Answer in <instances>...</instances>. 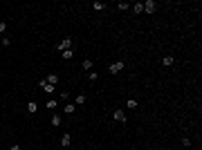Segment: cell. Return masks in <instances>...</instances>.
<instances>
[{"label": "cell", "instance_id": "obj_4", "mask_svg": "<svg viewBox=\"0 0 202 150\" xmlns=\"http://www.w3.org/2000/svg\"><path fill=\"white\" fill-rule=\"evenodd\" d=\"M112 117H115V121H119V123H126V112L124 110H115Z\"/></svg>", "mask_w": 202, "mask_h": 150}, {"label": "cell", "instance_id": "obj_9", "mask_svg": "<svg viewBox=\"0 0 202 150\" xmlns=\"http://www.w3.org/2000/svg\"><path fill=\"white\" fill-rule=\"evenodd\" d=\"M63 110H65V114H74V112H76V105H74V103H65V108H63Z\"/></svg>", "mask_w": 202, "mask_h": 150}, {"label": "cell", "instance_id": "obj_14", "mask_svg": "<svg viewBox=\"0 0 202 150\" xmlns=\"http://www.w3.org/2000/svg\"><path fill=\"white\" fill-rule=\"evenodd\" d=\"M0 45H2V47H9L11 45V38H9V36H2V38H0Z\"/></svg>", "mask_w": 202, "mask_h": 150}, {"label": "cell", "instance_id": "obj_15", "mask_svg": "<svg viewBox=\"0 0 202 150\" xmlns=\"http://www.w3.org/2000/svg\"><path fill=\"white\" fill-rule=\"evenodd\" d=\"M61 54H63V58H72V54H74V47H72V50H65V52H61Z\"/></svg>", "mask_w": 202, "mask_h": 150}, {"label": "cell", "instance_id": "obj_19", "mask_svg": "<svg viewBox=\"0 0 202 150\" xmlns=\"http://www.w3.org/2000/svg\"><path fill=\"white\" fill-rule=\"evenodd\" d=\"M83 103H86V94H79L76 96V105H83Z\"/></svg>", "mask_w": 202, "mask_h": 150}, {"label": "cell", "instance_id": "obj_8", "mask_svg": "<svg viewBox=\"0 0 202 150\" xmlns=\"http://www.w3.org/2000/svg\"><path fill=\"white\" fill-rule=\"evenodd\" d=\"M173 63H175V58H173V56H164V58H162V65H164V67H171Z\"/></svg>", "mask_w": 202, "mask_h": 150}, {"label": "cell", "instance_id": "obj_22", "mask_svg": "<svg viewBox=\"0 0 202 150\" xmlns=\"http://www.w3.org/2000/svg\"><path fill=\"white\" fill-rule=\"evenodd\" d=\"M5 31H7V25H5V23H0V34H5Z\"/></svg>", "mask_w": 202, "mask_h": 150}, {"label": "cell", "instance_id": "obj_6", "mask_svg": "<svg viewBox=\"0 0 202 150\" xmlns=\"http://www.w3.org/2000/svg\"><path fill=\"white\" fill-rule=\"evenodd\" d=\"M70 143H72V137H70V135H67V132H65V135L61 137V146H63V148H67V146H70Z\"/></svg>", "mask_w": 202, "mask_h": 150}, {"label": "cell", "instance_id": "obj_7", "mask_svg": "<svg viewBox=\"0 0 202 150\" xmlns=\"http://www.w3.org/2000/svg\"><path fill=\"white\" fill-rule=\"evenodd\" d=\"M45 83L56 85V83H59V76H56V74H47V76H45Z\"/></svg>", "mask_w": 202, "mask_h": 150}, {"label": "cell", "instance_id": "obj_17", "mask_svg": "<svg viewBox=\"0 0 202 150\" xmlns=\"http://www.w3.org/2000/svg\"><path fill=\"white\" fill-rule=\"evenodd\" d=\"M117 9H119V11H126V9H130V5H128V2H119Z\"/></svg>", "mask_w": 202, "mask_h": 150}, {"label": "cell", "instance_id": "obj_2", "mask_svg": "<svg viewBox=\"0 0 202 150\" xmlns=\"http://www.w3.org/2000/svg\"><path fill=\"white\" fill-rule=\"evenodd\" d=\"M141 5H144V11H146V14H155L157 11V2L155 0H146V2H141Z\"/></svg>", "mask_w": 202, "mask_h": 150}, {"label": "cell", "instance_id": "obj_13", "mask_svg": "<svg viewBox=\"0 0 202 150\" xmlns=\"http://www.w3.org/2000/svg\"><path fill=\"white\" fill-rule=\"evenodd\" d=\"M61 123H63V119H61L59 114H54V117H52V125H54V128H59Z\"/></svg>", "mask_w": 202, "mask_h": 150}, {"label": "cell", "instance_id": "obj_11", "mask_svg": "<svg viewBox=\"0 0 202 150\" xmlns=\"http://www.w3.org/2000/svg\"><path fill=\"white\" fill-rule=\"evenodd\" d=\"M92 9H94V11H103V9H106V5L97 0V2H92Z\"/></svg>", "mask_w": 202, "mask_h": 150}, {"label": "cell", "instance_id": "obj_16", "mask_svg": "<svg viewBox=\"0 0 202 150\" xmlns=\"http://www.w3.org/2000/svg\"><path fill=\"white\" fill-rule=\"evenodd\" d=\"M47 108H50V110H56V105H59V103H56V99H50V101H47Z\"/></svg>", "mask_w": 202, "mask_h": 150}, {"label": "cell", "instance_id": "obj_21", "mask_svg": "<svg viewBox=\"0 0 202 150\" xmlns=\"http://www.w3.org/2000/svg\"><path fill=\"white\" fill-rule=\"evenodd\" d=\"M182 146H184V148H189V146H191V139H187V137H184V139H182Z\"/></svg>", "mask_w": 202, "mask_h": 150}, {"label": "cell", "instance_id": "obj_18", "mask_svg": "<svg viewBox=\"0 0 202 150\" xmlns=\"http://www.w3.org/2000/svg\"><path fill=\"white\" fill-rule=\"evenodd\" d=\"M81 67H83L86 72H90L92 70V60H83V65H81Z\"/></svg>", "mask_w": 202, "mask_h": 150}, {"label": "cell", "instance_id": "obj_5", "mask_svg": "<svg viewBox=\"0 0 202 150\" xmlns=\"http://www.w3.org/2000/svg\"><path fill=\"white\" fill-rule=\"evenodd\" d=\"M40 87H43V90H45L47 92V94H52V92H54V85H50V83H45V79H40Z\"/></svg>", "mask_w": 202, "mask_h": 150}, {"label": "cell", "instance_id": "obj_10", "mask_svg": "<svg viewBox=\"0 0 202 150\" xmlns=\"http://www.w3.org/2000/svg\"><path fill=\"white\" fill-rule=\"evenodd\" d=\"M130 9L135 11V14H141V11H144V5H141V2H135V5H130Z\"/></svg>", "mask_w": 202, "mask_h": 150}, {"label": "cell", "instance_id": "obj_3", "mask_svg": "<svg viewBox=\"0 0 202 150\" xmlns=\"http://www.w3.org/2000/svg\"><path fill=\"white\" fill-rule=\"evenodd\" d=\"M65 50H72V38H63L56 45V52H65Z\"/></svg>", "mask_w": 202, "mask_h": 150}, {"label": "cell", "instance_id": "obj_23", "mask_svg": "<svg viewBox=\"0 0 202 150\" xmlns=\"http://www.w3.org/2000/svg\"><path fill=\"white\" fill-rule=\"evenodd\" d=\"M11 150H20V146H11Z\"/></svg>", "mask_w": 202, "mask_h": 150}, {"label": "cell", "instance_id": "obj_20", "mask_svg": "<svg viewBox=\"0 0 202 150\" xmlns=\"http://www.w3.org/2000/svg\"><path fill=\"white\" fill-rule=\"evenodd\" d=\"M27 112H36V103L31 101V103H27Z\"/></svg>", "mask_w": 202, "mask_h": 150}, {"label": "cell", "instance_id": "obj_1", "mask_svg": "<svg viewBox=\"0 0 202 150\" xmlns=\"http://www.w3.org/2000/svg\"><path fill=\"white\" fill-rule=\"evenodd\" d=\"M124 67H126V60H117V63H112V65L108 67V72H110V74H119Z\"/></svg>", "mask_w": 202, "mask_h": 150}, {"label": "cell", "instance_id": "obj_12", "mask_svg": "<svg viewBox=\"0 0 202 150\" xmlns=\"http://www.w3.org/2000/svg\"><path fill=\"white\" fill-rule=\"evenodd\" d=\"M126 105H128V110H135L139 103H137V99H128V101H126Z\"/></svg>", "mask_w": 202, "mask_h": 150}]
</instances>
